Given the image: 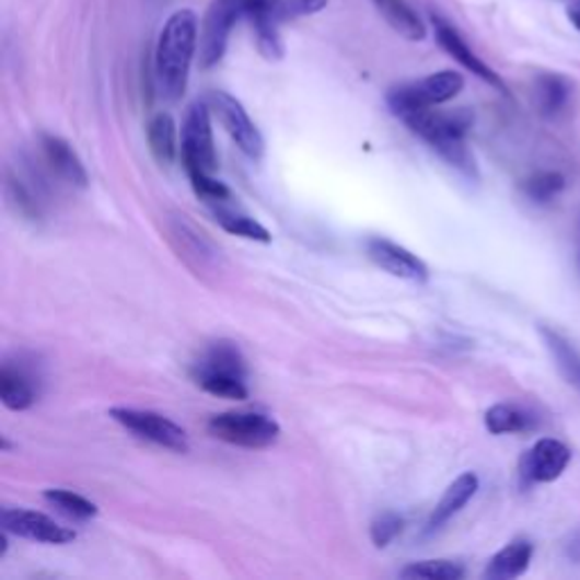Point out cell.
I'll use <instances>...</instances> for the list:
<instances>
[{
    "instance_id": "obj_1",
    "label": "cell",
    "mask_w": 580,
    "mask_h": 580,
    "mask_svg": "<svg viewBox=\"0 0 580 580\" xmlns=\"http://www.w3.org/2000/svg\"><path fill=\"white\" fill-rule=\"evenodd\" d=\"M200 48V23L193 10L173 12L159 32L154 48V80L169 103L182 101L188 86L190 63Z\"/></svg>"
},
{
    "instance_id": "obj_2",
    "label": "cell",
    "mask_w": 580,
    "mask_h": 580,
    "mask_svg": "<svg viewBox=\"0 0 580 580\" xmlns=\"http://www.w3.org/2000/svg\"><path fill=\"white\" fill-rule=\"evenodd\" d=\"M399 120L413 135L427 141L451 169L472 179L478 177L476 161L467 148V135L474 125L469 109L438 112L436 107H427L408 112Z\"/></svg>"
},
{
    "instance_id": "obj_3",
    "label": "cell",
    "mask_w": 580,
    "mask_h": 580,
    "mask_svg": "<svg viewBox=\"0 0 580 580\" xmlns=\"http://www.w3.org/2000/svg\"><path fill=\"white\" fill-rule=\"evenodd\" d=\"M279 0H213L200 25V63L213 69L228 53L232 30L239 21L252 19L259 12L275 10Z\"/></svg>"
},
{
    "instance_id": "obj_4",
    "label": "cell",
    "mask_w": 580,
    "mask_h": 580,
    "mask_svg": "<svg viewBox=\"0 0 580 580\" xmlns=\"http://www.w3.org/2000/svg\"><path fill=\"white\" fill-rule=\"evenodd\" d=\"M465 78L459 71H438L415 82L399 84L388 91V107L391 112L402 118L408 112L438 107L449 101H454L463 91Z\"/></svg>"
},
{
    "instance_id": "obj_5",
    "label": "cell",
    "mask_w": 580,
    "mask_h": 580,
    "mask_svg": "<svg viewBox=\"0 0 580 580\" xmlns=\"http://www.w3.org/2000/svg\"><path fill=\"white\" fill-rule=\"evenodd\" d=\"M207 429L213 438L243 449H266L275 444L281 433L279 425L270 415L256 410H230L213 415Z\"/></svg>"
},
{
    "instance_id": "obj_6",
    "label": "cell",
    "mask_w": 580,
    "mask_h": 580,
    "mask_svg": "<svg viewBox=\"0 0 580 580\" xmlns=\"http://www.w3.org/2000/svg\"><path fill=\"white\" fill-rule=\"evenodd\" d=\"M182 164L186 173H216L218 156L213 146L211 109L207 103H193L182 125Z\"/></svg>"
},
{
    "instance_id": "obj_7",
    "label": "cell",
    "mask_w": 580,
    "mask_h": 580,
    "mask_svg": "<svg viewBox=\"0 0 580 580\" xmlns=\"http://www.w3.org/2000/svg\"><path fill=\"white\" fill-rule=\"evenodd\" d=\"M207 105L243 154H247L254 161H259L264 156L266 150L264 135L259 132V127L254 125V120L234 95L224 91H211Z\"/></svg>"
},
{
    "instance_id": "obj_8",
    "label": "cell",
    "mask_w": 580,
    "mask_h": 580,
    "mask_svg": "<svg viewBox=\"0 0 580 580\" xmlns=\"http://www.w3.org/2000/svg\"><path fill=\"white\" fill-rule=\"evenodd\" d=\"M109 415L120 427L132 431L141 440L166 446L171 451H177V454H186L188 451L186 431L173 420H169L166 415L154 410H139V408H112Z\"/></svg>"
},
{
    "instance_id": "obj_9",
    "label": "cell",
    "mask_w": 580,
    "mask_h": 580,
    "mask_svg": "<svg viewBox=\"0 0 580 580\" xmlns=\"http://www.w3.org/2000/svg\"><path fill=\"white\" fill-rule=\"evenodd\" d=\"M431 25H433V32H436V42L440 44V48L454 59L459 61L463 69H467L472 76H476L478 80H483L486 84L495 86L497 91L501 93H508L503 80L499 78V73L490 67V63L483 61L474 50L472 46L465 42V37L461 35V32L456 30V25L446 21L444 16L440 14H431Z\"/></svg>"
},
{
    "instance_id": "obj_10",
    "label": "cell",
    "mask_w": 580,
    "mask_h": 580,
    "mask_svg": "<svg viewBox=\"0 0 580 580\" xmlns=\"http://www.w3.org/2000/svg\"><path fill=\"white\" fill-rule=\"evenodd\" d=\"M571 463V449L556 440H537L520 461V476L526 486H542V483L558 480Z\"/></svg>"
},
{
    "instance_id": "obj_11",
    "label": "cell",
    "mask_w": 580,
    "mask_h": 580,
    "mask_svg": "<svg viewBox=\"0 0 580 580\" xmlns=\"http://www.w3.org/2000/svg\"><path fill=\"white\" fill-rule=\"evenodd\" d=\"M0 524H3V531L12 535L42 544H69L78 537L76 531L57 524L48 514L23 508H5L0 514Z\"/></svg>"
},
{
    "instance_id": "obj_12",
    "label": "cell",
    "mask_w": 580,
    "mask_h": 580,
    "mask_svg": "<svg viewBox=\"0 0 580 580\" xmlns=\"http://www.w3.org/2000/svg\"><path fill=\"white\" fill-rule=\"evenodd\" d=\"M368 256L370 259L388 275L406 279V281H427L429 279V268L420 259V256L413 254L410 250L388 241V239H370L368 241Z\"/></svg>"
},
{
    "instance_id": "obj_13",
    "label": "cell",
    "mask_w": 580,
    "mask_h": 580,
    "mask_svg": "<svg viewBox=\"0 0 580 580\" xmlns=\"http://www.w3.org/2000/svg\"><path fill=\"white\" fill-rule=\"evenodd\" d=\"M39 397V381L35 370L25 363H3L0 370V399L10 410H27Z\"/></svg>"
},
{
    "instance_id": "obj_14",
    "label": "cell",
    "mask_w": 580,
    "mask_h": 580,
    "mask_svg": "<svg viewBox=\"0 0 580 580\" xmlns=\"http://www.w3.org/2000/svg\"><path fill=\"white\" fill-rule=\"evenodd\" d=\"M42 152L48 169L73 188H86L89 186V175L82 164V159L78 152L71 148L69 141H63L55 135H44L42 137Z\"/></svg>"
},
{
    "instance_id": "obj_15",
    "label": "cell",
    "mask_w": 580,
    "mask_h": 580,
    "mask_svg": "<svg viewBox=\"0 0 580 580\" xmlns=\"http://www.w3.org/2000/svg\"><path fill=\"white\" fill-rule=\"evenodd\" d=\"M478 492V476L474 472H465L461 474L451 486L444 490L442 499L438 501L431 520H429V529L436 531L440 526H444L451 518H456V514L474 499V495Z\"/></svg>"
},
{
    "instance_id": "obj_16",
    "label": "cell",
    "mask_w": 580,
    "mask_h": 580,
    "mask_svg": "<svg viewBox=\"0 0 580 580\" xmlns=\"http://www.w3.org/2000/svg\"><path fill=\"white\" fill-rule=\"evenodd\" d=\"M533 554H535V549L529 540H512L510 544L503 546L501 552H497L492 556V560L488 562V569L483 576L490 578V580L520 578L529 571Z\"/></svg>"
},
{
    "instance_id": "obj_17",
    "label": "cell",
    "mask_w": 580,
    "mask_h": 580,
    "mask_svg": "<svg viewBox=\"0 0 580 580\" xmlns=\"http://www.w3.org/2000/svg\"><path fill=\"white\" fill-rule=\"evenodd\" d=\"M372 3L376 12L385 19V23L404 39L422 42L427 37V27L408 0H372Z\"/></svg>"
},
{
    "instance_id": "obj_18",
    "label": "cell",
    "mask_w": 580,
    "mask_h": 580,
    "mask_svg": "<svg viewBox=\"0 0 580 580\" xmlns=\"http://www.w3.org/2000/svg\"><path fill=\"white\" fill-rule=\"evenodd\" d=\"M148 143H150V150L161 166L175 164V159L179 154V146H177V125H175L171 114L161 112V114H154L150 118Z\"/></svg>"
},
{
    "instance_id": "obj_19",
    "label": "cell",
    "mask_w": 580,
    "mask_h": 580,
    "mask_svg": "<svg viewBox=\"0 0 580 580\" xmlns=\"http://www.w3.org/2000/svg\"><path fill=\"white\" fill-rule=\"evenodd\" d=\"M540 336L546 349H549L552 359L556 361V368L562 379L580 393V351L565 336L549 327H540Z\"/></svg>"
},
{
    "instance_id": "obj_20",
    "label": "cell",
    "mask_w": 580,
    "mask_h": 580,
    "mask_svg": "<svg viewBox=\"0 0 580 580\" xmlns=\"http://www.w3.org/2000/svg\"><path fill=\"white\" fill-rule=\"evenodd\" d=\"M193 379L200 385L202 391H207L209 395L222 397V399H234V402H243L247 399V385H245V376L241 374H232V372H220V370H207V368H193Z\"/></svg>"
},
{
    "instance_id": "obj_21",
    "label": "cell",
    "mask_w": 580,
    "mask_h": 580,
    "mask_svg": "<svg viewBox=\"0 0 580 580\" xmlns=\"http://www.w3.org/2000/svg\"><path fill=\"white\" fill-rule=\"evenodd\" d=\"M571 98V84L556 73H544L535 80V103L544 116H558Z\"/></svg>"
},
{
    "instance_id": "obj_22",
    "label": "cell",
    "mask_w": 580,
    "mask_h": 580,
    "mask_svg": "<svg viewBox=\"0 0 580 580\" xmlns=\"http://www.w3.org/2000/svg\"><path fill=\"white\" fill-rule=\"evenodd\" d=\"M533 415L514 404H495L486 410V429L492 436L524 433L533 429Z\"/></svg>"
},
{
    "instance_id": "obj_23",
    "label": "cell",
    "mask_w": 580,
    "mask_h": 580,
    "mask_svg": "<svg viewBox=\"0 0 580 580\" xmlns=\"http://www.w3.org/2000/svg\"><path fill=\"white\" fill-rule=\"evenodd\" d=\"M275 10L259 12L250 19L252 32L256 39V48L268 59V61H279L283 57V39L279 32V21L272 14Z\"/></svg>"
},
{
    "instance_id": "obj_24",
    "label": "cell",
    "mask_w": 580,
    "mask_h": 580,
    "mask_svg": "<svg viewBox=\"0 0 580 580\" xmlns=\"http://www.w3.org/2000/svg\"><path fill=\"white\" fill-rule=\"evenodd\" d=\"M213 216L220 222V228L224 232L234 234V236H241V239H247V241H259V243H270L272 241L270 232L264 228L262 222H256L254 218H250V216H245L241 211L230 209L228 205L213 207Z\"/></svg>"
},
{
    "instance_id": "obj_25",
    "label": "cell",
    "mask_w": 580,
    "mask_h": 580,
    "mask_svg": "<svg viewBox=\"0 0 580 580\" xmlns=\"http://www.w3.org/2000/svg\"><path fill=\"white\" fill-rule=\"evenodd\" d=\"M44 499L57 510L61 512L63 518L69 520H78V522H86L91 518H95L98 514V506H95L93 501H89L86 497L78 495V492H71V490H46L44 492Z\"/></svg>"
},
{
    "instance_id": "obj_26",
    "label": "cell",
    "mask_w": 580,
    "mask_h": 580,
    "mask_svg": "<svg viewBox=\"0 0 580 580\" xmlns=\"http://www.w3.org/2000/svg\"><path fill=\"white\" fill-rule=\"evenodd\" d=\"M567 186V179L562 173L558 171H540V173H533L531 177L524 179L522 184V190L526 193V198L537 202V205H546L556 200L560 193L565 190Z\"/></svg>"
},
{
    "instance_id": "obj_27",
    "label": "cell",
    "mask_w": 580,
    "mask_h": 580,
    "mask_svg": "<svg viewBox=\"0 0 580 580\" xmlns=\"http://www.w3.org/2000/svg\"><path fill=\"white\" fill-rule=\"evenodd\" d=\"M399 576L408 580H461L465 576V567L451 560H420L404 567Z\"/></svg>"
},
{
    "instance_id": "obj_28",
    "label": "cell",
    "mask_w": 580,
    "mask_h": 580,
    "mask_svg": "<svg viewBox=\"0 0 580 580\" xmlns=\"http://www.w3.org/2000/svg\"><path fill=\"white\" fill-rule=\"evenodd\" d=\"M193 190L200 200H205L211 209L224 207L232 200V190L224 186L220 179L213 177V173H190L188 175Z\"/></svg>"
},
{
    "instance_id": "obj_29",
    "label": "cell",
    "mask_w": 580,
    "mask_h": 580,
    "mask_svg": "<svg viewBox=\"0 0 580 580\" xmlns=\"http://www.w3.org/2000/svg\"><path fill=\"white\" fill-rule=\"evenodd\" d=\"M8 196L12 200V205L27 218H39L42 209H39V196H35V190H32L25 179L21 175H10L8 179Z\"/></svg>"
},
{
    "instance_id": "obj_30",
    "label": "cell",
    "mask_w": 580,
    "mask_h": 580,
    "mask_svg": "<svg viewBox=\"0 0 580 580\" xmlns=\"http://www.w3.org/2000/svg\"><path fill=\"white\" fill-rule=\"evenodd\" d=\"M327 5L329 0H279L272 14L279 23H283V21H295L320 14L322 10H327Z\"/></svg>"
},
{
    "instance_id": "obj_31",
    "label": "cell",
    "mask_w": 580,
    "mask_h": 580,
    "mask_svg": "<svg viewBox=\"0 0 580 580\" xmlns=\"http://www.w3.org/2000/svg\"><path fill=\"white\" fill-rule=\"evenodd\" d=\"M404 531V520L397 512H381L370 526V537L376 549H385Z\"/></svg>"
},
{
    "instance_id": "obj_32",
    "label": "cell",
    "mask_w": 580,
    "mask_h": 580,
    "mask_svg": "<svg viewBox=\"0 0 580 580\" xmlns=\"http://www.w3.org/2000/svg\"><path fill=\"white\" fill-rule=\"evenodd\" d=\"M567 19H569L571 25L580 32V0H578V3L569 5V10H567Z\"/></svg>"
},
{
    "instance_id": "obj_33",
    "label": "cell",
    "mask_w": 580,
    "mask_h": 580,
    "mask_svg": "<svg viewBox=\"0 0 580 580\" xmlns=\"http://www.w3.org/2000/svg\"><path fill=\"white\" fill-rule=\"evenodd\" d=\"M578 264H580V256H578Z\"/></svg>"
}]
</instances>
